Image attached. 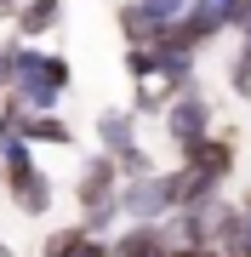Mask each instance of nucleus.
I'll list each match as a JSON object with an SVG mask.
<instances>
[{"label":"nucleus","instance_id":"6ab92c4d","mask_svg":"<svg viewBox=\"0 0 251 257\" xmlns=\"http://www.w3.org/2000/svg\"><path fill=\"white\" fill-rule=\"evenodd\" d=\"M69 257H109V240H97V234H80L75 246H69Z\"/></svg>","mask_w":251,"mask_h":257},{"label":"nucleus","instance_id":"f257e3e1","mask_svg":"<svg viewBox=\"0 0 251 257\" xmlns=\"http://www.w3.org/2000/svg\"><path fill=\"white\" fill-rule=\"evenodd\" d=\"M75 86V63L52 46H29V40H12V92L29 114H57Z\"/></svg>","mask_w":251,"mask_h":257},{"label":"nucleus","instance_id":"423d86ee","mask_svg":"<svg viewBox=\"0 0 251 257\" xmlns=\"http://www.w3.org/2000/svg\"><path fill=\"white\" fill-rule=\"evenodd\" d=\"M114 189H120V172H114V160L103 155H86L80 160V172H75V206L86 211V206H109L114 200Z\"/></svg>","mask_w":251,"mask_h":257},{"label":"nucleus","instance_id":"412c9836","mask_svg":"<svg viewBox=\"0 0 251 257\" xmlns=\"http://www.w3.org/2000/svg\"><path fill=\"white\" fill-rule=\"evenodd\" d=\"M171 257H223L217 246H171Z\"/></svg>","mask_w":251,"mask_h":257},{"label":"nucleus","instance_id":"0eeeda50","mask_svg":"<svg viewBox=\"0 0 251 257\" xmlns=\"http://www.w3.org/2000/svg\"><path fill=\"white\" fill-rule=\"evenodd\" d=\"M109 257H171V234L160 223H120L109 234Z\"/></svg>","mask_w":251,"mask_h":257},{"label":"nucleus","instance_id":"9d476101","mask_svg":"<svg viewBox=\"0 0 251 257\" xmlns=\"http://www.w3.org/2000/svg\"><path fill=\"white\" fill-rule=\"evenodd\" d=\"M114 29H120L126 46H154V40L166 35V23H160L143 0H120V6H114Z\"/></svg>","mask_w":251,"mask_h":257},{"label":"nucleus","instance_id":"20e7f679","mask_svg":"<svg viewBox=\"0 0 251 257\" xmlns=\"http://www.w3.org/2000/svg\"><path fill=\"white\" fill-rule=\"evenodd\" d=\"M114 206H120V223H166L171 217V183L166 172L131 177V183L114 189Z\"/></svg>","mask_w":251,"mask_h":257},{"label":"nucleus","instance_id":"2eb2a0df","mask_svg":"<svg viewBox=\"0 0 251 257\" xmlns=\"http://www.w3.org/2000/svg\"><path fill=\"white\" fill-rule=\"evenodd\" d=\"M120 69H126V80H149L154 74V46H126Z\"/></svg>","mask_w":251,"mask_h":257},{"label":"nucleus","instance_id":"a211bd4d","mask_svg":"<svg viewBox=\"0 0 251 257\" xmlns=\"http://www.w3.org/2000/svg\"><path fill=\"white\" fill-rule=\"evenodd\" d=\"M143 6H149L154 18H160V23L171 29V23H177V18H183V12H188V0H143Z\"/></svg>","mask_w":251,"mask_h":257},{"label":"nucleus","instance_id":"1a4fd4ad","mask_svg":"<svg viewBox=\"0 0 251 257\" xmlns=\"http://www.w3.org/2000/svg\"><path fill=\"white\" fill-rule=\"evenodd\" d=\"M12 138H23L29 149H69L75 143V126L63 114H18L12 120Z\"/></svg>","mask_w":251,"mask_h":257},{"label":"nucleus","instance_id":"f8f14e48","mask_svg":"<svg viewBox=\"0 0 251 257\" xmlns=\"http://www.w3.org/2000/svg\"><path fill=\"white\" fill-rule=\"evenodd\" d=\"M177 97V86L166 80V74H149V80H131V114H166V103Z\"/></svg>","mask_w":251,"mask_h":257},{"label":"nucleus","instance_id":"5701e85b","mask_svg":"<svg viewBox=\"0 0 251 257\" xmlns=\"http://www.w3.org/2000/svg\"><path fill=\"white\" fill-rule=\"evenodd\" d=\"M240 52H245V57H251V29H245V35H240Z\"/></svg>","mask_w":251,"mask_h":257},{"label":"nucleus","instance_id":"dca6fc26","mask_svg":"<svg viewBox=\"0 0 251 257\" xmlns=\"http://www.w3.org/2000/svg\"><path fill=\"white\" fill-rule=\"evenodd\" d=\"M80 240V223H63V229H52L46 240H40V251L35 257H69V246Z\"/></svg>","mask_w":251,"mask_h":257},{"label":"nucleus","instance_id":"6e6552de","mask_svg":"<svg viewBox=\"0 0 251 257\" xmlns=\"http://www.w3.org/2000/svg\"><path fill=\"white\" fill-rule=\"evenodd\" d=\"M57 23H63V0H18V12H12V40L40 46Z\"/></svg>","mask_w":251,"mask_h":257},{"label":"nucleus","instance_id":"7ed1b4c3","mask_svg":"<svg viewBox=\"0 0 251 257\" xmlns=\"http://www.w3.org/2000/svg\"><path fill=\"white\" fill-rule=\"evenodd\" d=\"M166 138H171V149L183 155V149H194L200 138H211L217 132V109H211V97L200 92V86H188V92H177L171 103H166Z\"/></svg>","mask_w":251,"mask_h":257},{"label":"nucleus","instance_id":"b1692460","mask_svg":"<svg viewBox=\"0 0 251 257\" xmlns=\"http://www.w3.org/2000/svg\"><path fill=\"white\" fill-rule=\"evenodd\" d=\"M0 257H12V246H6V240H0Z\"/></svg>","mask_w":251,"mask_h":257},{"label":"nucleus","instance_id":"4be33fe9","mask_svg":"<svg viewBox=\"0 0 251 257\" xmlns=\"http://www.w3.org/2000/svg\"><path fill=\"white\" fill-rule=\"evenodd\" d=\"M12 12H18V0H0V18H6V23H12Z\"/></svg>","mask_w":251,"mask_h":257},{"label":"nucleus","instance_id":"f03ea898","mask_svg":"<svg viewBox=\"0 0 251 257\" xmlns=\"http://www.w3.org/2000/svg\"><path fill=\"white\" fill-rule=\"evenodd\" d=\"M0 194L12 200L18 217H46L52 200H57V183L40 172L35 149H29L23 138H6V143H0Z\"/></svg>","mask_w":251,"mask_h":257},{"label":"nucleus","instance_id":"4468645a","mask_svg":"<svg viewBox=\"0 0 251 257\" xmlns=\"http://www.w3.org/2000/svg\"><path fill=\"white\" fill-rule=\"evenodd\" d=\"M114 160V172H120V183H131V177H149V172H160L154 166V155L143 143H131V149H120V155H109Z\"/></svg>","mask_w":251,"mask_h":257},{"label":"nucleus","instance_id":"ddd939ff","mask_svg":"<svg viewBox=\"0 0 251 257\" xmlns=\"http://www.w3.org/2000/svg\"><path fill=\"white\" fill-rule=\"evenodd\" d=\"M75 223H80V234H97V240H109L114 229H120V206H114V200H109V206H86Z\"/></svg>","mask_w":251,"mask_h":257},{"label":"nucleus","instance_id":"39448f33","mask_svg":"<svg viewBox=\"0 0 251 257\" xmlns=\"http://www.w3.org/2000/svg\"><path fill=\"white\" fill-rule=\"evenodd\" d=\"M177 166H188V172H200L205 183L223 189L234 177V166H240V149H234V132H211V138H200L194 149H183L177 155Z\"/></svg>","mask_w":251,"mask_h":257},{"label":"nucleus","instance_id":"f3484780","mask_svg":"<svg viewBox=\"0 0 251 257\" xmlns=\"http://www.w3.org/2000/svg\"><path fill=\"white\" fill-rule=\"evenodd\" d=\"M228 92H234V97H251V57H245V52L228 63Z\"/></svg>","mask_w":251,"mask_h":257},{"label":"nucleus","instance_id":"9b49d317","mask_svg":"<svg viewBox=\"0 0 251 257\" xmlns=\"http://www.w3.org/2000/svg\"><path fill=\"white\" fill-rule=\"evenodd\" d=\"M92 138H97V149H103V155H120V149H131V143H137V114H131V109H97Z\"/></svg>","mask_w":251,"mask_h":257},{"label":"nucleus","instance_id":"aec40b11","mask_svg":"<svg viewBox=\"0 0 251 257\" xmlns=\"http://www.w3.org/2000/svg\"><path fill=\"white\" fill-rule=\"evenodd\" d=\"M12 92V35L0 40V97Z\"/></svg>","mask_w":251,"mask_h":257}]
</instances>
